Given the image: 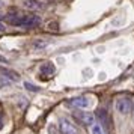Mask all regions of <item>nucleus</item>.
<instances>
[{
  "instance_id": "nucleus-1",
  "label": "nucleus",
  "mask_w": 134,
  "mask_h": 134,
  "mask_svg": "<svg viewBox=\"0 0 134 134\" xmlns=\"http://www.w3.org/2000/svg\"><path fill=\"white\" fill-rule=\"evenodd\" d=\"M6 21L18 27H36L41 24V18L35 14H9Z\"/></svg>"
},
{
  "instance_id": "nucleus-2",
  "label": "nucleus",
  "mask_w": 134,
  "mask_h": 134,
  "mask_svg": "<svg viewBox=\"0 0 134 134\" xmlns=\"http://www.w3.org/2000/svg\"><path fill=\"white\" fill-rule=\"evenodd\" d=\"M68 105H71V107H74V109H89L92 105V98L91 97H86V95H83V97H75V98H71V99H68L66 101Z\"/></svg>"
},
{
  "instance_id": "nucleus-3",
  "label": "nucleus",
  "mask_w": 134,
  "mask_h": 134,
  "mask_svg": "<svg viewBox=\"0 0 134 134\" xmlns=\"http://www.w3.org/2000/svg\"><path fill=\"white\" fill-rule=\"evenodd\" d=\"M115 107L121 115H128L130 111H133V101L128 97H121L116 99Z\"/></svg>"
},
{
  "instance_id": "nucleus-4",
  "label": "nucleus",
  "mask_w": 134,
  "mask_h": 134,
  "mask_svg": "<svg viewBox=\"0 0 134 134\" xmlns=\"http://www.w3.org/2000/svg\"><path fill=\"white\" fill-rule=\"evenodd\" d=\"M74 118L80 122V124H83V125H93L95 124V116L89 113V111H75L74 113Z\"/></svg>"
},
{
  "instance_id": "nucleus-5",
  "label": "nucleus",
  "mask_w": 134,
  "mask_h": 134,
  "mask_svg": "<svg viewBox=\"0 0 134 134\" xmlns=\"http://www.w3.org/2000/svg\"><path fill=\"white\" fill-rule=\"evenodd\" d=\"M59 130H60L62 134H79V130L65 118H62L59 121Z\"/></svg>"
},
{
  "instance_id": "nucleus-6",
  "label": "nucleus",
  "mask_w": 134,
  "mask_h": 134,
  "mask_svg": "<svg viewBox=\"0 0 134 134\" xmlns=\"http://www.w3.org/2000/svg\"><path fill=\"white\" fill-rule=\"evenodd\" d=\"M0 75L2 77H5V79L11 80V81H18L20 80V75L15 71H12V69H8V68H2L0 66Z\"/></svg>"
},
{
  "instance_id": "nucleus-7",
  "label": "nucleus",
  "mask_w": 134,
  "mask_h": 134,
  "mask_svg": "<svg viewBox=\"0 0 134 134\" xmlns=\"http://www.w3.org/2000/svg\"><path fill=\"white\" fill-rule=\"evenodd\" d=\"M24 8L30 9V11H41V9H44V3L39 0H26Z\"/></svg>"
},
{
  "instance_id": "nucleus-8",
  "label": "nucleus",
  "mask_w": 134,
  "mask_h": 134,
  "mask_svg": "<svg viewBox=\"0 0 134 134\" xmlns=\"http://www.w3.org/2000/svg\"><path fill=\"white\" fill-rule=\"evenodd\" d=\"M54 71H56V68H54V65H53L51 62H45V63L41 65V74H42V75L51 77V75L54 74Z\"/></svg>"
},
{
  "instance_id": "nucleus-9",
  "label": "nucleus",
  "mask_w": 134,
  "mask_h": 134,
  "mask_svg": "<svg viewBox=\"0 0 134 134\" xmlns=\"http://www.w3.org/2000/svg\"><path fill=\"white\" fill-rule=\"evenodd\" d=\"M91 133L92 134H107L105 130L103 128V125H101V124H97V122L91 127Z\"/></svg>"
},
{
  "instance_id": "nucleus-10",
  "label": "nucleus",
  "mask_w": 134,
  "mask_h": 134,
  "mask_svg": "<svg viewBox=\"0 0 134 134\" xmlns=\"http://www.w3.org/2000/svg\"><path fill=\"white\" fill-rule=\"evenodd\" d=\"M47 45H48V42H45V41H36V42H33V48H45Z\"/></svg>"
},
{
  "instance_id": "nucleus-11",
  "label": "nucleus",
  "mask_w": 134,
  "mask_h": 134,
  "mask_svg": "<svg viewBox=\"0 0 134 134\" xmlns=\"http://www.w3.org/2000/svg\"><path fill=\"white\" fill-rule=\"evenodd\" d=\"M24 86H26V89H27V91H32V92H39V91H41L38 86H33L32 83H27V81L24 83Z\"/></svg>"
},
{
  "instance_id": "nucleus-12",
  "label": "nucleus",
  "mask_w": 134,
  "mask_h": 134,
  "mask_svg": "<svg viewBox=\"0 0 134 134\" xmlns=\"http://www.w3.org/2000/svg\"><path fill=\"white\" fill-rule=\"evenodd\" d=\"M0 62H2V63H6V57H3V56H0Z\"/></svg>"
},
{
  "instance_id": "nucleus-13",
  "label": "nucleus",
  "mask_w": 134,
  "mask_h": 134,
  "mask_svg": "<svg viewBox=\"0 0 134 134\" xmlns=\"http://www.w3.org/2000/svg\"><path fill=\"white\" fill-rule=\"evenodd\" d=\"M3 30H5V24H3V23L0 21V32H3Z\"/></svg>"
},
{
  "instance_id": "nucleus-14",
  "label": "nucleus",
  "mask_w": 134,
  "mask_h": 134,
  "mask_svg": "<svg viewBox=\"0 0 134 134\" xmlns=\"http://www.w3.org/2000/svg\"><path fill=\"white\" fill-rule=\"evenodd\" d=\"M3 127V122H2V115H0V128Z\"/></svg>"
}]
</instances>
